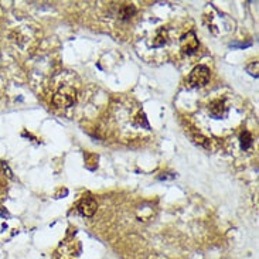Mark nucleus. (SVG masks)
<instances>
[{
	"mask_svg": "<svg viewBox=\"0 0 259 259\" xmlns=\"http://www.w3.org/2000/svg\"><path fill=\"white\" fill-rule=\"evenodd\" d=\"M252 145V136L249 132H242L241 133V146L242 149H248V147Z\"/></svg>",
	"mask_w": 259,
	"mask_h": 259,
	"instance_id": "0eeeda50",
	"label": "nucleus"
},
{
	"mask_svg": "<svg viewBox=\"0 0 259 259\" xmlns=\"http://www.w3.org/2000/svg\"><path fill=\"white\" fill-rule=\"evenodd\" d=\"M198 49V41H197L194 33H189L182 38V50L184 54H191Z\"/></svg>",
	"mask_w": 259,
	"mask_h": 259,
	"instance_id": "20e7f679",
	"label": "nucleus"
},
{
	"mask_svg": "<svg viewBox=\"0 0 259 259\" xmlns=\"http://www.w3.org/2000/svg\"><path fill=\"white\" fill-rule=\"evenodd\" d=\"M208 81H210V70L205 65H197L189 77V84L194 88L204 87L205 84H208Z\"/></svg>",
	"mask_w": 259,
	"mask_h": 259,
	"instance_id": "f03ea898",
	"label": "nucleus"
},
{
	"mask_svg": "<svg viewBox=\"0 0 259 259\" xmlns=\"http://www.w3.org/2000/svg\"><path fill=\"white\" fill-rule=\"evenodd\" d=\"M77 101V91L72 87H63L53 98V104L57 108H70Z\"/></svg>",
	"mask_w": 259,
	"mask_h": 259,
	"instance_id": "f257e3e1",
	"label": "nucleus"
},
{
	"mask_svg": "<svg viewBox=\"0 0 259 259\" xmlns=\"http://www.w3.org/2000/svg\"><path fill=\"white\" fill-rule=\"evenodd\" d=\"M208 109H210V113L214 118H221L227 112V106H225L224 101H221V99L212 101L210 105H208Z\"/></svg>",
	"mask_w": 259,
	"mask_h": 259,
	"instance_id": "39448f33",
	"label": "nucleus"
},
{
	"mask_svg": "<svg viewBox=\"0 0 259 259\" xmlns=\"http://www.w3.org/2000/svg\"><path fill=\"white\" fill-rule=\"evenodd\" d=\"M135 13H136V7L132 6V5H125V6L120 9L119 17L122 20H127V19L133 17Z\"/></svg>",
	"mask_w": 259,
	"mask_h": 259,
	"instance_id": "423d86ee",
	"label": "nucleus"
},
{
	"mask_svg": "<svg viewBox=\"0 0 259 259\" xmlns=\"http://www.w3.org/2000/svg\"><path fill=\"white\" fill-rule=\"evenodd\" d=\"M246 71L255 78L258 77V61H253V63L249 64V65L246 67Z\"/></svg>",
	"mask_w": 259,
	"mask_h": 259,
	"instance_id": "6e6552de",
	"label": "nucleus"
},
{
	"mask_svg": "<svg viewBox=\"0 0 259 259\" xmlns=\"http://www.w3.org/2000/svg\"><path fill=\"white\" fill-rule=\"evenodd\" d=\"M97 208H98V204H97V201L92 197H87V198H84L81 203L78 204V211L84 217H92L95 214Z\"/></svg>",
	"mask_w": 259,
	"mask_h": 259,
	"instance_id": "7ed1b4c3",
	"label": "nucleus"
}]
</instances>
